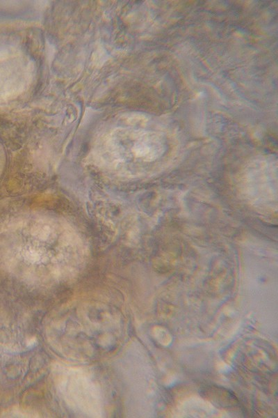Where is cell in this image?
I'll use <instances>...</instances> for the list:
<instances>
[{
    "label": "cell",
    "mask_w": 278,
    "mask_h": 418,
    "mask_svg": "<svg viewBox=\"0 0 278 418\" xmlns=\"http://www.w3.org/2000/svg\"><path fill=\"white\" fill-rule=\"evenodd\" d=\"M129 142L126 146L118 148L107 163L112 171L120 175L137 176L148 173L166 151L163 137L154 132L136 134Z\"/></svg>",
    "instance_id": "2"
},
{
    "label": "cell",
    "mask_w": 278,
    "mask_h": 418,
    "mask_svg": "<svg viewBox=\"0 0 278 418\" xmlns=\"http://www.w3.org/2000/svg\"><path fill=\"white\" fill-rule=\"evenodd\" d=\"M0 244L8 269L33 283L64 281L84 261L85 247L75 231L64 221L45 215L15 219L3 231Z\"/></svg>",
    "instance_id": "1"
},
{
    "label": "cell",
    "mask_w": 278,
    "mask_h": 418,
    "mask_svg": "<svg viewBox=\"0 0 278 418\" xmlns=\"http://www.w3.org/2000/svg\"><path fill=\"white\" fill-rule=\"evenodd\" d=\"M88 309L84 316L79 311L70 314L63 324L57 325L61 344L65 343L67 350H76L74 355H95L106 348V309L98 312ZM97 311V310H96Z\"/></svg>",
    "instance_id": "3"
},
{
    "label": "cell",
    "mask_w": 278,
    "mask_h": 418,
    "mask_svg": "<svg viewBox=\"0 0 278 418\" xmlns=\"http://www.w3.org/2000/svg\"><path fill=\"white\" fill-rule=\"evenodd\" d=\"M58 389L64 401L76 412L85 416L103 415V403L98 385L85 372L67 369L58 376Z\"/></svg>",
    "instance_id": "4"
},
{
    "label": "cell",
    "mask_w": 278,
    "mask_h": 418,
    "mask_svg": "<svg viewBox=\"0 0 278 418\" xmlns=\"http://www.w3.org/2000/svg\"><path fill=\"white\" fill-rule=\"evenodd\" d=\"M249 170L245 177V188L250 199L261 207L267 208L277 200V187L273 186L274 172L270 164H259Z\"/></svg>",
    "instance_id": "5"
}]
</instances>
